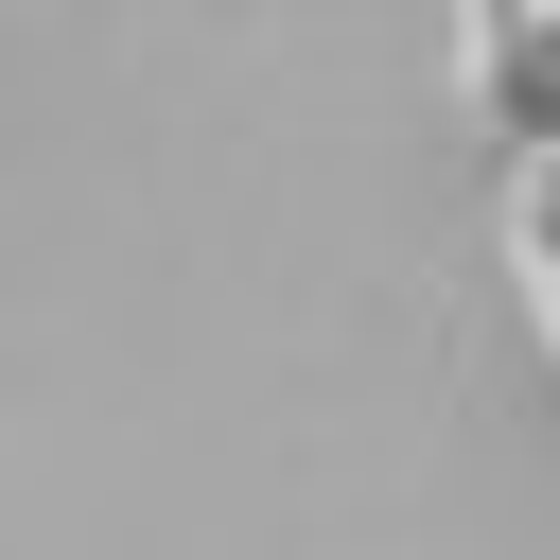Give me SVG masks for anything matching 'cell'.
<instances>
[{
  "mask_svg": "<svg viewBox=\"0 0 560 560\" xmlns=\"http://www.w3.org/2000/svg\"><path fill=\"white\" fill-rule=\"evenodd\" d=\"M472 122L508 175L560 158V0H472Z\"/></svg>",
  "mask_w": 560,
  "mask_h": 560,
  "instance_id": "1",
  "label": "cell"
}]
</instances>
